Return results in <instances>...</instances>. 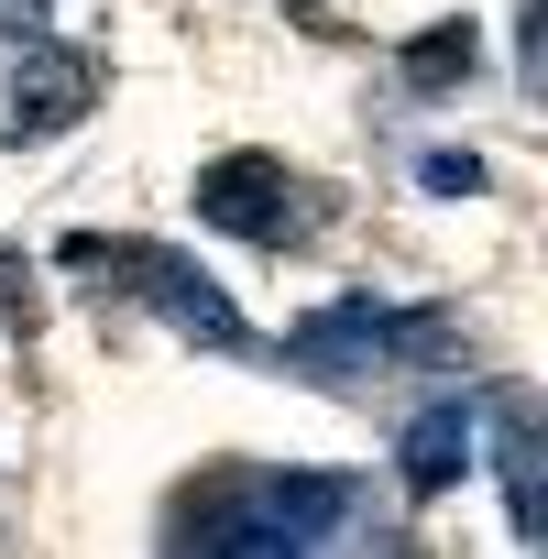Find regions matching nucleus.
<instances>
[{
	"label": "nucleus",
	"instance_id": "nucleus-8",
	"mask_svg": "<svg viewBox=\"0 0 548 559\" xmlns=\"http://www.w3.org/2000/svg\"><path fill=\"white\" fill-rule=\"evenodd\" d=\"M472 67H483V34H472V23H428V34L406 45V88H417V99H450Z\"/></svg>",
	"mask_w": 548,
	"mask_h": 559
},
{
	"label": "nucleus",
	"instance_id": "nucleus-6",
	"mask_svg": "<svg viewBox=\"0 0 548 559\" xmlns=\"http://www.w3.org/2000/svg\"><path fill=\"white\" fill-rule=\"evenodd\" d=\"M472 450H483V417H472L461 395H450V406H428V417L406 428V493H417V504H439V493L472 472Z\"/></svg>",
	"mask_w": 548,
	"mask_h": 559
},
{
	"label": "nucleus",
	"instance_id": "nucleus-9",
	"mask_svg": "<svg viewBox=\"0 0 548 559\" xmlns=\"http://www.w3.org/2000/svg\"><path fill=\"white\" fill-rule=\"evenodd\" d=\"M428 187H439V198H472V187H483V154H428Z\"/></svg>",
	"mask_w": 548,
	"mask_h": 559
},
{
	"label": "nucleus",
	"instance_id": "nucleus-4",
	"mask_svg": "<svg viewBox=\"0 0 548 559\" xmlns=\"http://www.w3.org/2000/svg\"><path fill=\"white\" fill-rule=\"evenodd\" d=\"M198 219L209 230H241V241H286L308 209H297V176L274 165V154H219V165H198Z\"/></svg>",
	"mask_w": 548,
	"mask_h": 559
},
{
	"label": "nucleus",
	"instance_id": "nucleus-2",
	"mask_svg": "<svg viewBox=\"0 0 548 559\" xmlns=\"http://www.w3.org/2000/svg\"><path fill=\"white\" fill-rule=\"evenodd\" d=\"M439 352H450V319H395L373 297H341L286 330V362H308V373H395V362H439Z\"/></svg>",
	"mask_w": 548,
	"mask_h": 559
},
{
	"label": "nucleus",
	"instance_id": "nucleus-10",
	"mask_svg": "<svg viewBox=\"0 0 548 559\" xmlns=\"http://www.w3.org/2000/svg\"><path fill=\"white\" fill-rule=\"evenodd\" d=\"M0 34H45V0H0Z\"/></svg>",
	"mask_w": 548,
	"mask_h": 559
},
{
	"label": "nucleus",
	"instance_id": "nucleus-3",
	"mask_svg": "<svg viewBox=\"0 0 548 559\" xmlns=\"http://www.w3.org/2000/svg\"><path fill=\"white\" fill-rule=\"evenodd\" d=\"M121 263V286L132 297H154V319L176 330V341H209V352H241V308L209 286L198 263H176V252H154V241H67V263Z\"/></svg>",
	"mask_w": 548,
	"mask_h": 559
},
{
	"label": "nucleus",
	"instance_id": "nucleus-7",
	"mask_svg": "<svg viewBox=\"0 0 548 559\" xmlns=\"http://www.w3.org/2000/svg\"><path fill=\"white\" fill-rule=\"evenodd\" d=\"M493 461H504V515L515 537H548V483H537V406L504 384L493 395Z\"/></svg>",
	"mask_w": 548,
	"mask_h": 559
},
{
	"label": "nucleus",
	"instance_id": "nucleus-5",
	"mask_svg": "<svg viewBox=\"0 0 548 559\" xmlns=\"http://www.w3.org/2000/svg\"><path fill=\"white\" fill-rule=\"evenodd\" d=\"M88 121V56L23 34L12 56V110H0V143H45V132H78Z\"/></svg>",
	"mask_w": 548,
	"mask_h": 559
},
{
	"label": "nucleus",
	"instance_id": "nucleus-1",
	"mask_svg": "<svg viewBox=\"0 0 548 559\" xmlns=\"http://www.w3.org/2000/svg\"><path fill=\"white\" fill-rule=\"evenodd\" d=\"M352 526V483L341 472H209L187 504H176V548H209V559H274V548H330Z\"/></svg>",
	"mask_w": 548,
	"mask_h": 559
}]
</instances>
